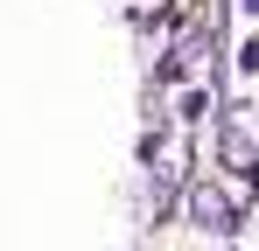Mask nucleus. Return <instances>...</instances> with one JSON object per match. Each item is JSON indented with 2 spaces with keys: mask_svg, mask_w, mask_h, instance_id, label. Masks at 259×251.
I'll return each mask as SVG.
<instances>
[{
  "mask_svg": "<svg viewBox=\"0 0 259 251\" xmlns=\"http://www.w3.org/2000/svg\"><path fill=\"white\" fill-rule=\"evenodd\" d=\"M189 216H196V230H217V237H231V230H238V203H231L224 189H210V181H196V189H189Z\"/></svg>",
  "mask_w": 259,
  "mask_h": 251,
  "instance_id": "obj_1",
  "label": "nucleus"
},
{
  "mask_svg": "<svg viewBox=\"0 0 259 251\" xmlns=\"http://www.w3.org/2000/svg\"><path fill=\"white\" fill-rule=\"evenodd\" d=\"M203 112H210V91H182V119L196 126V119H203Z\"/></svg>",
  "mask_w": 259,
  "mask_h": 251,
  "instance_id": "obj_2",
  "label": "nucleus"
},
{
  "mask_svg": "<svg viewBox=\"0 0 259 251\" xmlns=\"http://www.w3.org/2000/svg\"><path fill=\"white\" fill-rule=\"evenodd\" d=\"M238 70H259V35L245 42V49H238Z\"/></svg>",
  "mask_w": 259,
  "mask_h": 251,
  "instance_id": "obj_3",
  "label": "nucleus"
},
{
  "mask_svg": "<svg viewBox=\"0 0 259 251\" xmlns=\"http://www.w3.org/2000/svg\"><path fill=\"white\" fill-rule=\"evenodd\" d=\"M245 14H259V0H245Z\"/></svg>",
  "mask_w": 259,
  "mask_h": 251,
  "instance_id": "obj_4",
  "label": "nucleus"
}]
</instances>
